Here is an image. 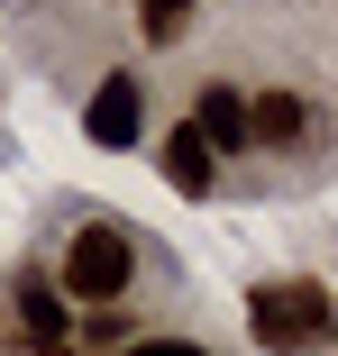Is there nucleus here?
<instances>
[{"label":"nucleus","mask_w":338,"mask_h":356,"mask_svg":"<svg viewBox=\"0 0 338 356\" xmlns=\"http://www.w3.org/2000/svg\"><path fill=\"white\" fill-rule=\"evenodd\" d=\"M329 329H338L329 283H311V274L256 283V302H247V338H256L265 356H311V347H329Z\"/></svg>","instance_id":"nucleus-1"},{"label":"nucleus","mask_w":338,"mask_h":356,"mask_svg":"<svg viewBox=\"0 0 338 356\" xmlns=\"http://www.w3.org/2000/svg\"><path fill=\"white\" fill-rule=\"evenodd\" d=\"M128 283H138V229L128 220H83L64 238V293L74 302L110 311V302H128Z\"/></svg>","instance_id":"nucleus-2"},{"label":"nucleus","mask_w":338,"mask_h":356,"mask_svg":"<svg viewBox=\"0 0 338 356\" xmlns=\"http://www.w3.org/2000/svg\"><path fill=\"white\" fill-rule=\"evenodd\" d=\"M320 137V101L311 92H265V101H247V147H265V156H302Z\"/></svg>","instance_id":"nucleus-3"},{"label":"nucleus","mask_w":338,"mask_h":356,"mask_svg":"<svg viewBox=\"0 0 338 356\" xmlns=\"http://www.w3.org/2000/svg\"><path fill=\"white\" fill-rule=\"evenodd\" d=\"M83 137H92V147H138V137H147V83L138 74H110L92 92V110H83Z\"/></svg>","instance_id":"nucleus-4"},{"label":"nucleus","mask_w":338,"mask_h":356,"mask_svg":"<svg viewBox=\"0 0 338 356\" xmlns=\"http://www.w3.org/2000/svg\"><path fill=\"white\" fill-rule=\"evenodd\" d=\"M183 128H192V137H201L211 156L247 147V92H238V83H211V92L192 101V119H183Z\"/></svg>","instance_id":"nucleus-5"},{"label":"nucleus","mask_w":338,"mask_h":356,"mask_svg":"<svg viewBox=\"0 0 338 356\" xmlns=\"http://www.w3.org/2000/svg\"><path fill=\"white\" fill-rule=\"evenodd\" d=\"M156 165H165V183H174L183 201H201V192H211V183H220V156H211V147H201V137H192V128H174V137H165V147H156Z\"/></svg>","instance_id":"nucleus-6"},{"label":"nucleus","mask_w":338,"mask_h":356,"mask_svg":"<svg viewBox=\"0 0 338 356\" xmlns=\"http://www.w3.org/2000/svg\"><path fill=\"white\" fill-rule=\"evenodd\" d=\"M19 329H28V338H46V347H64V338H74V311H64V293H55V283L19 274Z\"/></svg>","instance_id":"nucleus-7"},{"label":"nucleus","mask_w":338,"mask_h":356,"mask_svg":"<svg viewBox=\"0 0 338 356\" xmlns=\"http://www.w3.org/2000/svg\"><path fill=\"white\" fill-rule=\"evenodd\" d=\"M192 10H201V0H138V28H147V46H174V37L192 28Z\"/></svg>","instance_id":"nucleus-8"},{"label":"nucleus","mask_w":338,"mask_h":356,"mask_svg":"<svg viewBox=\"0 0 338 356\" xmlns=\"http://www.w3.org/2000/svg\"><path fill=\"white\" fill-rule=\"evenodd\" d=\"M119 356H211V347H201V338H128Z\"/></svg>","instance_id":"nucleus-9"}]
</instances>
